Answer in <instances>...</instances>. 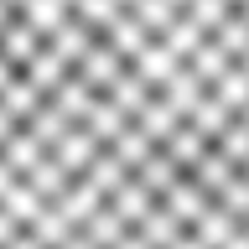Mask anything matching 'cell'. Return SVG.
Instances as JSON below:
<instances>
[{
  "label": "cell",
  "mask_w": 249,
  "mask_h": 249,
  "mask_svg": "<svg viewBox=\"0 0 249 249\" xmlns=\"http://www.w3.org/2000/svg\"><path fill=\"white\" fill-rule=\"evenodd\" d=\"M21 249H249V0H26Z\"/></svg>",
  "instance_id": "6da1fadb"
}]
</instances>
